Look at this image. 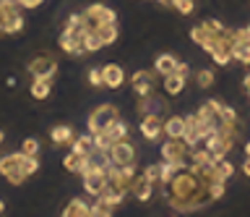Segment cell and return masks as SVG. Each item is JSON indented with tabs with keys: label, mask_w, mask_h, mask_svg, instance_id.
Listing matches in <instances>:
<instances>
[{
	"label": "cell",
	"mask_w": 250,
	"mask_h": 217,
	"mask_svg": "<svg viewBox=\"0 0 250 217\" xmlns=\"http://www.w3.org/2000/svg\"><path fill=\"white\" fill-rule=\"evenodd\" d=\"M164 186V199H167L169 209H175L177 215L185 212H198V209L208 207L211 201V191L208 183L201 178V173L193 165H183L177 168L172 178Z\"/></svg>",
	"instance_id": "obj_1"
},
{
	"label": "cell",
	"mask_w": 250,
	"mask_h": 217,
	"mask_svg": "<svg viewBox=\"0 0 250 217\" xmlns=\"http://www.w3.org/2000/svg\"><path fill=\"white\" fill-rule=\"evenodd\" d=\"M0 175L8 178V183L13 186H21L26 181V173H23V152H11V154H3L0 157Z\"/></svg>",
	"instance_id": "obj_2"
},
{
	"label": "cell",
	"mask_w": 250,
	"mask_h": 217,
	"mask_svg": "<svg viewBox=\"0 0 250 217\" xmlns=\"http://www.w3.org/2000/svg\"><path fill=\"white\" fill-rule=\"evenodd\" d=\"M133 178H136V162H133V165H125V168L109 165V168H107V186H104V189L120 191V193H125V196H128Z\"/></svg>",
	"instance_id": "obj_3"
},
{
	"label": "cell",
	"mask_w": 250,
	"mask_h": 217,
	"mask_svg": "<svg viewBox=\"0 0 250 217\" xmlns=\"http://www.w3.org/2000/svg\"><path fill=\"white\" fill-rule=\"evenodd\" d=\"M120 118V110H117L115 105H99V107H94L91 115H89V121H86V128H89V134H99V131H104L109 128L112 123Z\"/></svg>",
	"instance_id": "obj_4"
},
{
	"label": "cell",
	"mask_w": 250,
	"mask_h": 217,
	"mask_svg": "<svg viewBox=\"0 0 250 217\" xmlns=\"http://www.w3.org/2000/svg\"><path fill=\"white\" fill-rule=\"evenodd\" d=\"M81 19H83L86 32H91V29H97L102 24H109V21H117L115 11L109 8V5H104V3H91L86 11H81Z\"/></svg>",
	"instance_id": "obj_5"
},
{
	"label": "cell",
	"mask_w": 250,
	"mask_h": 217,
	"mask_svg": "<svg viewBox=\"0 0 250 217\" xmlns=\"http://www.w3.org/2000/svg\"><path fill=\"white\" fill-rule=\"evenodd\" d=\"M109 165H117V168H125V165H133L136 162V144L128 139H120L109 146Z\"/></svg>",
	"instance_id": "obj_6"
},
{
	"label": "cell",
	"mask_w": 250,
	"mask_h": 217,
	"mask_svg": "<svg viewBox=\"0 0 250 217\" xmlns=\"http://www.w3.org/2000/svg\"><path fill=\"white\" fill-rule=\"evenodd\" d=\"M208 134H211V128H208V126H203L198 115H188V118H185V134H183V142H185L188 146H198Z\"/></svg>",
	"instance_id": "obj_7"
},
{
	"label": "cell",
	"mask_w": 250,
	"mask_h": 217,
	"mask_svg": "<svg viewBox=\"0 0 250 217\" xmlns=\"http://www.w3.org/2000/svg\"><path fill=\"white\" fill-rule=\"evenodd\" d=\"M188 154H190V146H188L183 139H167V142L162 144V160L188 165Z\"/></svg>",
	"instance_id": "obj_8"
},
{
	"label": "cell",
	"mask_w": 250,
	"mask_h": 217,
	"mask_svg": "<svg viewBox=\"0 0 250 217\" xmlns=\"http://www.w3.org/2000/svg\"><path fill=\"white\" fill-rule=\"evenodd\" d=\"M83 191L91 196H99L107 186V170H97V168H86L83 170Z\"/></svg>",
	"instance_id": "obj_9"
},
{
	"label": "cell",
	"mask_w": 250,
	"mask_h": 217,
	"mask_svg": "<svg viewBox=\"0 0 250 217\" xmlns=\"http://www.w3.org/2000/svg\"><path fill=\"white\" fill-rule=\"evenodd\" d=\"M167 95H156V92H148V95L138 97V115H162L164 107H167Z\"/></svg>",
	"instance_id": "obj_10"
},
{
	"label": "cell",
	"mask_w": 250,
	"mask_h": 217,
	"mask_svg": "<svg viewBox=\"0 0 250 217\" xmlns=\"http://www.w3.org/2000/svg\"><path fill=\"white\" fill-rule=\"evenodd\" d=\"M29 73L34 76V79H52V76L58 73V60L52 55H37L29 63Z\"/></svg>",
	"instance_id": "obj_11"
},
{
	"label": "cell",
	"mask_w": 250,
	"mask_h": 217,
	"mask_svg": "<svg viewBox=\"0 0 250 217\" xmlns=\"http://www.w3.org/2000/svg\"><path fill=\"white\" fill-rule=\"evenodd\" d=\"M156 71H148V68H141V71H136L130 76V87L136 89L138 97L148 95V92H154V84H156Z\"/></svg>",
	"instance_id": "obj_12"
},
{
	"label": "cell",
	"mask_w": 250,
	"mask_h": 217,
	"mask_svg": "<svg viewBox=\"0 0 250 217\" xmlns=\"http://www.w3.org/2000/svg\"><path fill=\"white\" fill-rule=\"evenodd\" d=\"M141 136L146 139V142H156L162 134H164V121L159 115H141Z\"/></svg>",
	"instance_id": "obj_13"
},
{
	"label": "cell",
	"mask_w": 250,
	"mask_h": 217,
	"mask_svg": "<svg viewBox=\"0 0 250 217\" xmlns=\"http://www.w3.org/2000/svg\"><path fill=\"white\" fill-rule=\"evenodd\" d=\"M23 24H26V19H23V13H21V5L0 16V26H3V34H19V32H23Z\"/></svg>",
	"instance_id": "obj_14"
},
{
	"label": "cell",
	"mask_w": 250,
	"mask_h": 217,
	"mask_svg": "<svg viewBox=\"0 0 250 217\" xmlns=\"http://www.w3.org/2000/svg\"><path fill=\"white\" fill-rule=\"evenodd\" d=\"M102 81H104L107 89H120L123 84H125V71H123V66H117V63L102 66Z\"/></svg>",
	"instance_id": "obj_15"
},
{
	"label": "cell",
	"mask_w": 250,
	"mask_h": 217,
	"mask_svg": "<svg viewBox=\"0 0 250 217\" xmlns=\"http://www.w3.org/2000/svg\"><path fill=\"white\" fill-rule=\"evenodd\" d=\"M130 193L138 201H148L154 196V181L148 175H144V173L136 175V178H133V183H130Z\"/></svg>",
	"instance_id": "obj_16"
},
{
	"label": "cell",
	"mask_w": 250,
	"mask_h": 217,
	"mask_svg": "<svg viewBox=\"0 0 250 217\" xmlns=\"http://www.w3.org/2000/svg\"><path fill=\"white\" fill-rule=\"evenodd\" d=\"M185 79L188 76L183 73H177V71H172L167 76H162V92L167 97H177V95H183V89H185Z\"/></svg>",
	"instance_id": "obj_17"
},
{
	"label": "cell",
	"mask_w": 250,
	"mask_h": 217,
	"mask_svg": "<svg viewBox=\"0 0 250 217\" xmlns=\"http://www.w3.org/2000/svg\"><path fill=\"white\" fill-rule=\"evenodd\" d=\"M185 134V118L183 115H169L164 118V136L167 139H183Z\"/></svg>",
	"instance_id": "obj_18"
},
{
	"label": "cell",
	"mask_w": 250,
	"mask_h": 217,
	"mask_svg": "<svg viewBox=\"0 0 250 217\" xmlns=\"http://www.w3.org/2000/svg\"><path fill=\"white\" fill-rule=\"evenodd\" d=\"M86 168H97V170H107L109 168V152L91 146V152L86 154Z\"/></svg>",
	"instance_id": "obj_19"
},
{
	"label": "cell",
	"mask_w": 250,
	"mask_h": 217,
	"mask_svg": "<svg viewBox=\"0 0 250 217\" xmlns=\"http://www.w3.org/2000/svg\"><path fill=\"white\" fill-rule=\"evenodd\" d=\"M62 168H65L68 173H83L86 170V154L70 149L65 157H62Z\"/></svg>",
	"instance_id": "obj_20"
},
{
	"label": "cell",
	"mask_w": 250,
	"mask_h": 217,
	"mask_svg": "<svg viewBox=\"0 0 250 217\" xmlns=\"http://www.w3.org/2000/svg\"><path fill=\"white\" fill-rule=\"evenodd\" d=\"M94 34L99 37V42L104 45H115V40H117V24L115 21H109V24H102V26H97V29H91Z\"/></svg>",
	"instance_id": "obj_21"
},
{
	"label": "cell",
	"mask_w": 250,
	"mask_h": 217,
	"mask_svg": "<svg viewBox=\"0 0 250 217\" xmlns=\"http://www.w3.org/2000/svg\"><path fill=\"white\" fill-rule=\"evenodd\" d=\"M50 139H52L55 146H65V144L73 142V128L70 126H52L50 128Z\"/></svg>",
	"instance_id": "obj_22"
},
{
	"label": "cell",
	"mask_w": 250,
	"mask_h": 217,
	"mask_svg": "<svg viewBox=\"0 0 250 217\" xmlns=\"http://www.w3.org/2000/svg\"><path fill=\"white\" fill-rule=\"evenodd\" d=\"M175 68H177V58L169 55V52H162V55L154 60V71L159 76H167V73L175 71Z\"/></svg>",
	"instance_id": "obj_23"
},
{
	"label": "cell",
	"mask_w": 250,
	"mask_h": 217,
	"mask_svg": "<svg viewBox=\"0 0 250 217\" xmlns=\"http://www.w3.org/2000/svg\"><path fill=\"white\" fill-rule=\"evenodd\" d=\"M52 95V79H34L31 81V97L34 99H47Z\"/></svg>",
	"instance_id": "obj_24"
},
{
	"label": "cell",
	"mask_w": 250,
	"mask_h": 217,
	"mask_svg": "<svg viewBox=\"0 0 250 217\" xmlns=\"http://www.w3.org/2000/svg\"><path fill=\"white\" fill-rule=\"evenodd\" d=\"M190 40H193L195 45H201L203 50H206V45H208L211 40H214V34H211L208 29L203 26V21H201V24H195V26L190 29Z\"/></svg>",
	"instance_id": "obj_25"
},
{
	"label": "cell",
	"mask_w": 250,
	"mask_h": 217,
	"mask_svg": "<svg viewBox=\"0 0 250 217\" xmlns=\"http://www.w3.org/2000/svg\"><path fill=\"white\" fill-rule=\"evenodd\" d=\"M89 212H91V207L86 204L83 199H73L65 209H62V215H65V217H86Z\"/></svg>",
	"instance_id": "obj_26"
},
{
	"label": "cell",
	"mask_w": 250,
	"mask_h": 217,
	"mask_svg": "<svg viewBox=\"0 0 250 217\" xmlns=\"http://www.w3.org/2000/svg\"><path fill=\"white\" fill-rule=\"evenodd\" d=\"M232 60L248 66L250 63V42H232Z\"/></svg>",
	"instance_id": "obj_27"
},
{
	"label": "cell",
	"mask_w": 250,
	"mask_h": 217,
	"mask_svg": "<svg viewBox=\"0 0 250 217\" xmlns=\"http://www.w3.org/2000/svg\"><path fill=\"white\" fill-rule=\"evenodd\" d=\"M112 209H115L112 201H107L104 196H97V201L91 204V212L89 215H94V217H109V215H112Z\"/></svg>",
	"instance_id": "obj_28"
},
{
	"label": "cell",
	"mask_w": 250,
	"mask_h": 217,
	"mask_svg": "<svg viewBox=\"0 0 250 217\" xmlns=\"http://www.w3.org/2000/svg\"><path fill=\"white\" fill-rule=\"evenodd\" d=\"M104 131H107V136L112 139V142H120V139H128V123H125V121H120V118H117V121H115L109 128H104Z\"/></svg>",
	"instance_id": "obj_29"
},
{
	"label": "cell",
	"mask_w": 250,
	"mask_h": 217,
	"mask_svg": "<svg viewBox=\"0 0 250 217\" xmlns=\"http://www.w3.org/2000/svg\"><path fill=\"white\" fill-rule=\"evenodd\" d=\"M214 168H216V175H219V181H229L232 173H234V165L227 157H219L214 160Z\"/></svg>",
	"instance_id": "obj_30"
},
{
	"label": "cell",
	"mask_w": 250,
	"mask_h": 217,
	"mask_svg": "<svg viewBox=\"0 0 250 217\" xmlns=\"http://www.w3.org/2000/svg\"><path fill=\"white\" fill-rule=\"evenodd\" d=\"M70 144H73V152L89 154V152H91V146H94V136L89 134V131H86L83 136H76V139H73V142H70Z\"/></svg>",
	"instance_id": "obj_31"
},
{
	"label": "cell",
	"mask_w": 250,
	"mask_h": 217,
	"mask_svg": "<svg viewBox=\"0 0 250 217\" xmlns=\"http://www.w3.org/2000/svg\"><path fill=\"white\" fill-rule=\"evenodd\" d=\"M211 84H214V71H208V68H201V71L195 73V87H198V89H208Z\"/></svg>",
	"instance_id": "obj_32"
},
{
	"label": "cell",
	"mask_w": 250,
	"mask_h": 217,
	"mask_svg": "<svg viewBox=\"0 0 250 217\" xmlns=\"http://www.w3.org/2000/svg\"><path fill=\"white\" fill-rule=\"evenodd\" d=\"M203 26H206L208 32L214 34V37H219V34L224 32V24H222V21H219V19H206V21H203Z\"/></svg>",
	"instance_id": "obj_33"
},
{
	"label": "cell",
	"mask_w": 250,
	"mask_h": 217,
	"mask_svg": "<svg viewBox=\"0 0 250 217\" xmlns=\"http://www.w3.org/2000/svg\"><path fill=\"white\" fill-rule=\"evenodd\" d=\"M144 175H148L154 183H162V162H159V165H146Z\"/></svg>",
	"instance_id": "obj_34"
},
{
	"label": "cell",
	"mask_w": 250,
	"mask_h": 217,
	"mask_svg": "<svg viewBox=\"0 0 250 217\" xmlns=\"http://www.w3.org/2000/svg\"><path fill=\"white\" fill-rule=\"evenodd\" d=\"M89 84H91L94 89L104 87V81H102V68H91V71H89Z\"/></svg>",
	"instance_id": "obj_35"
},
{
	"label": "cell",
	"mask_w": 250,
	"mask_h": 217,
	"mask_svg": "<svg viewBox=\"0 0 250 217\" xmlns=\"http://www.w3.org/2000/svg\"><path fill=\"white\" fill-rule=\"evenodd\" d=\"M21 152L23 154H39V142H37V139H23Z\"/></svg>",
	"instance_id": "obj_36"
},
{
	"label": "cell",
	"mask_w": 250,
	"mask_h": 217,
	"mask_svg": "<svg viewBox=\"0 0 250 217\" xmlns=\"http://www.w3.org/2000/svg\"><path fill=\"white\" fill-rule=\"evenodd\" d=\"M175 8H177L180 13H183V16H190V13L195 11V3H193V0H177Z\"/></svg>",
	"instance_id": "obj_37"
},
{
	"label": "cell",
	"mask_w": 250,
	"mask_h": 217,
	"mask_svg": "<svg viewBox=\"0 0 250 217\" xmlns=\"http://www.w3.org/2000/svg\"><path fill=\"white\" fill-rule=\"evenodd\" d=\"M234 42H250V24L234 29Z\"/></svg>",
	"instance_id": "obj_38"
},
{
	"label": "cell",
	"mask_w": 250,
	"mask_h": 217,
	"mask_svg": "<svg viewBox=\"0 0 250 217\" xmlns=\"http://www.w3.org/2000/svg\"><path fill=\"white\" fill-rule=\"evenodd\" d=\"M16 3H19L21 8H37V5H42L44 0H16Z\"/></svg>",
	"instance_id": "obj_39"
},
{
	"label": "cell",
	"mask_w": 250,
	"mask_h": 217,
	"mask_svg": "<svg viewBox=\"0 0 250 217\" xmlns=\"http://www.w3.org/2000/svg\"><path fill=\"white\" fill-rule=\"evenodd\" d=\"M177 73H183V76H188L190 73V68H188V63H183V60H177V68H175Z\"/></svg>",
	"instance_id": "obj_40"
},
{
	"label": "cell",
	"mask_w": 250,
	"mask_h": 217,
	"mask_svg": "<svg viewBox=\"0 0 250 217\" xmlns=\"http://www.w3.org/2000/svg\"><path fill=\"white\" fill-rule=\"evenodd\" d=\"M242 173L250 178V157H245V162H242Z\"/></svg>",
	"instance_id": "obj_41"
},
{
	"label": "cell",
	"mask_w": 250,
	"mask_h": 217,
	"mask_svg": "<svg viewBox=\"0 0 250 217\" xmlns=\"http://www.w3.org/2000/svg\"><path fill=\"white\" fill-rule=\"evenodd\" d=\"M156 3H162V5H172V8H175L177 0H156Z\"/></svg>",
	"instance_id": "obj_42"
},
{
	"label": "cell",
	"mask_w": 250,
	"mask_h": 217,
	"mask_svg": "<svg viewBox=\"0 0 250 217\" xmlns=\"http://www.w3.org/2000/svg\"><path fill=\"white\" fill-rule=\"evenodd\" d=\"M245 154H248V157H250V139H248V142H245Z\"/></svg>",
	"instance_id": "obj_43"
},
{
	"label": "cell",
	"mask_w": 250,
	"mask_h": 217,
	"mask_svg": "<svg viewBox=\"0 0 250 217\" xmlns=\"http://www.w3.org/2000/svg\"><path fill=\"white\" fill-rule=\"evenodd\" d=\"M5 142V134H3V131H0V144H3Z\"/></svg>",
	"instance_id": "obj_44"
},
{
	"label": "cell",
	"mask_w": 250,
	"mask_h": 217,
	"mask_svg": "<svg viewBox=\"0 0 250 217\" xmlns=\"http://www.w3.org/2000/svg\"><path fill=\"white\" fill-rule=\"evenodd\" d=\"M3 209H5V204H3V201H0V215H3Z\"/></svg>",
	"instance_id": "obj_45"
},
{
	"label": "cell",
	"mask_w": 250,
	"mask_h": 217,
	"mask_svg": "<svg viewBox=\"0 0 250 217\" xmlns=\"http://www.w3.org/2000/svg\"><path fill=\"white\" fill-rule=\"evenodd\" d=\"M0 32H3V26H0Z\"/></svg>",
	"instance_id": "obj_46"
}]
</instances>
